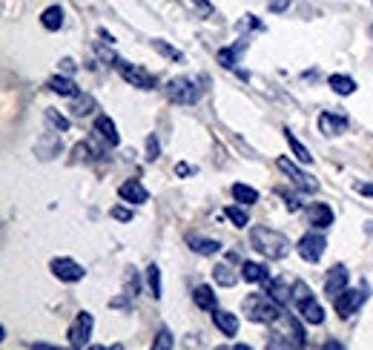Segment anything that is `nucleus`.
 Instances as JSON below:
<instances>
[{"label": "nucleus", "instance_id": "3", "mask_svg": "<svg viewBox=\"0 0 373 350\" xmlns=\"http://www.w3.org/2000/svg\"><path fill=\"white\" fill-rule=\"evenodd\" d=\"M293 304H296L299 316H301L307 325H313V328L325 325V307L313 299V293H310V288H307L304 281H296L293 284Z\"/></svg>", "mask_w": 373, "mask_h": 350}, {"label": "nucleus", "instance_id": "37", "mask_svg": "<svg viewBox=\"0 0 373 350\" xmlns=\"http://www.w3.org/2000/svg\"><path fill=\"white\" fill-rule=\"evenodd\" d=\"M287 328L293 330V336H296V342H299V347H304V328L296 322V316H287Z\"/></svg>", "mask_w": 373, "mask_h": 350}, {"label": "nucleus", "instance_id": "2", "mask_svg": "<svg viewBox=\"0 0 373 350\" xmlns=\"http://www.w3.org/2000/svg\"><path fill=\"white\" fill-rule=\"evenodd\" d=\"M241 310H244L247 319L256 322V325H276L285 316V307L278 302H273L267 293H250L241 302Z\"/></svg>", "mask_w": 373, "mask_h": 350}, {"label": "nucleus", "instance_id": "39", "mask_svg": "<svg viewBox=\"0 0 373 350\" xmlns=\"http://www.w3.org/2000/svg\"><path fill=\"white\" fill-rule=\"evenodd\" d=\"M109 215L118 218V221H133V210H130V207H112Z\"/></svg>", "mask_w": 373, "mask_h": 350}, {"label": "nucleus", "instance_id": "24", "mask_svg": "<svg viewBox=\"0 0 373 350\" xmlns=\"http://www.w3.org/2000/svg\"><path fill=\"white\" fill-rule=\"evenodd\" d=\"M147 288H149V296L158 302L164 296V284H161V267L158 264H149L147 267Z\"/></svg>", "mask_w": 373, "mask_h": 350}, {"label": "nucleus", "instance_id": "48", "mask_svg": "<svg viewBox=\"0 0 373 350\" xmlns=\"http://www.w3.org/2000/svg\"><path fill=\"white\" fill-rule=\"evenodd\" d=\"M370 32H373V29H370Z\"/></svg>", "mask_w": 373, "mask_h": 350}, {"label": "nucleus", "instance_id": "10", "mask_svg": "<svg viewBox=\"0 0 373 350\" xmlns=\"http://www.w3.org/2000/svg\"><path fill=\"white\" fill-rule=\"evenodd\" d=\"M49 270H52V276L55 278H60V281H67V284H75V281H81L83 276H86V270L75 262V259H67V256H60V259H52V264H49Z\"/></svg>", "mask_w": 373, "mask_h": 350}, {"label": "nucleus", "instance_id": "23", "mask_svg": "<svg viewBox=\"0 0 373 350\" xmlns=\"http://www.w3.org/2000/svg\"><path fill=\"white\" fill-rule=\"evenodd\" d=\"M238 278H241V273H236L230 264H215L212 267V281L222 284V288H236Z\"/></svg>", "mask_w": 373, "mask_h": 350}, {"label": "nucleus", "instance_id": "15", "mask_svg": "<svg viewBox=\"0 0 373 350\" xmlns=\"http://www.w3.org/2000/svg\"><path fill=\"white\" fill-rule=\"evenodd\" d=\"M264 284V293L273 299V302H278V304H282V307H287L290 302H293V290L287 288V281L285 278H267V281H262Z\"/></svg>", "mask_w": 373, "mask_h": 350}, {"label": "nucleus", "instance_id": "27", "mask_svg": "<svg viewBox=\"0 0 373 350\" xmlns=\"http://www.w3.org/2000/svg\"><path fill=\"white\" fill-rule=\"evenodd\" d=\"M41 23H43V29H49V32L64 29V9H60V6L43 9V12H41Z\"/></svg>", "mask_w": 373, "mask_h": 350}, {"label": "nucleus", "instance_id": "14", "mask_svg": "<svg viewBox=\"0 0 373 350\" xmlns=\"http://www.w3.org/2000/svg\"><path fill=\"white\" fill-rule=\"evenodd\" d=\"M60 149H64V144H60V135L55 130L46 133V135H41L38 144H35V155L41 158V161H52L55 155H60Z\"/></svg>", "mask_w": 373, "mask_h": 350}, {"label": "nucleus", "instance_id": "40", "mask_svg": "<svg viewBox=\"0 0 373 350\" xmlns=\"http://www.w3.org/2000/svg\"><path fill=\"white\" fill-rule=\"evenodd\" d=\"M89 152H92V149H89V144H78V147H75V158H72V161H89V158H92Z\"/></svg>", "mask_w": 373, "mask_h": 350}, {"label": "nucleus", "instance_id": "17", "mask_svg": "<svg viewBox=\"0 0 373 350\" xmlns=\"http://www.w3.org/2000/svg\"><path fill=\"white\" fill-rule=\"evenodd\" d=\"M348 130V118L345 115H333V112H322L319 115V133L325 138H333V135H341Z\"/></svg>", "mask_w": 373, "mask_h": 350}, {"label": "nucleus", "instance_id": "47", "mask_svg": "<svg viewBox=\"0 0 373 350\" xmlns=\"http://www.w3.org/2000/svg\"><path fill=\"white\" fill-rule=\"evenodd\" d=\"M98 35H101V38H104V41H107V43H112V41H115V38H112V35H109V32H107V29H98Z\"/></svg>", "mask_w": 373, "mask_h": 350}, {"label": "nucleus", "instance_id": "45", "mask_svg": "<svg viewBox=\"0 0 373 350\" xmlns=\"http://www.w3.org/2000/svg\"><path fill=\"white\" fill-rule=\"evenodd\" d=\"M60 69H64L67 75H72L78 67H75V60H72V58H64V60H60Z\"/></svg>", "mask_w": 373, "mask_h": 350}, {"label": "nucleus", "instance_id": "30", "mask_svg": "<svg viewBox=\"0 0 373 350\" xmlns=\"http://www.w3.org/2000/svg\"><path fill=\"white\" fill-rule=\"evenodd\" d=\"M285 138H287L290 152L296 155V161H299V164H310V161H313V155H310V149H307V147H304V144H301V141H299L290 130H285Z\"/></svg>", "mask_w": 373, "mask_h": 350}, {"label": "nucleus", "instance_id": "12", "mask_svg": "<svg viewBox=\"0 0 373 350\" xmlns=\"http://www.w3.org/2000/svg\"><path fill=\"white\" fill-rule=\"evenodd\" d=\"M92 130H95V135H98V138H101L107 147H118V144H121L118 126H115V121H112L107 112L95 115V123H92Z\"/></svg>", "mask_w": 373, "mask_h": 350}, {"label": "nucleus", "instance_id": "34", "mask_svg": "<svg viewBox=\"0 0 373 350\" xmlns=\"http://www.w3.org/2000/svg\"><path fill=\"white\" fill-rule=\"evenodd\" d=\"M170 347H175V339H172V333L167 328H161L152 339V350H170Z\"/></svg>", "mask_w": 373, "mask_h": 350}, {"label": "nucleus", "instance_id": "22", "mask_svg": "<svg viewBox=\"0 0 373 350\" xmlns=\"http://www.w3.org/2000/svg\"><path fill=\"white\" fill-rule=\"evenodd\" d=\"M307 215H310V224H313L316 230H327L333 224V210L327 204H313L307 210Z\"/></svg>", "mask_w": 373, "mask_h": 350}, {"label": "nucleus", "instance_id": "21", "mask_svg": "<svg viewBox=\"0 0 373 350\" xmlns=\"http://www.w3.org/2000/svg\"><path fill=\"white\" fill-rule=\"evenodd\" d=\"M241 278H244L247 284H259V281H267V278H270V270H267V264H262V262H244V264H241Z\"/></svg>", "mask_w": 373, "mask_h": 350}, {"label": "nucleus", "instance_id": "19", "mask_svg": "<svg viewBox=\"0 0 373 350\" xmlns=\"http://www.w3.org/2000/svg\"><path fill=\"white\" fill-rule=\"evenodd\" d=\"M186 244H190V250L198 253V256H215V253H222V241L204 238V236H186Z\"/></svg>", "mask_w": 373, "mask_h": 350}, {"label": "nucleus", "instance_id": "20", "mask_svg": "<svg viewBox=\"0 0 373 350\" xmlns=\"http://www.w3.org/2000/svg\"><path fill=\"white\" fill-rule=\"evenodd\" d=\"M193 302H196L198 310H207V313L219 310V299H215V293H212L210 284H198V288L193 290Z\"/></svg>", "mask_w": 373, "mask_h": 350}, {"label": "nucleus", "instance_id": "33", "mask_svg": "<svg viewBox=\"0 0 373 350\" xmlns=\"http://www.w3.org/2000/svg\"><path fill=\"white\" fill-rule=\"evenodd\" d=\"M152 49L155 52H161L164 58H170V60H178V63H184V52L181 49H175V46H170L167 41H161V38H152Z\"/></svg>", "mask_w": 373, "mask_h": 350}, {"label": "nucleus", "instance_id": "5", "mask_svg": "<svg viewBox=\"0 0 373 350\" xmlns=\"http://www.w3.org/2000/svg\"><path fill=\"white\" fill-rule=\"evenodd\" d=\"M115 72L127 81L130 86H135V89H144V92H149V89H155L158 86V81H155V75L149 72V69H144V67H138V63H130V60H115Z\"/></svg>", "mask_w": 373, "mask_h": 350}, {"label": "nucleus", "instance_id": "35", "mask_svg": "<svg viewBox=\"0 0 373 350\" xmlns=\"http://www.w3.org/2000/svg\"><path fill=\"white\" fill-rule=\"evenodd\" d=\"M276 193L285 198V204H287V210H290V213H299V210H301V198H299V196H290L287 189H276Z\"/></svg>", "mask_w": 373, "mask_h": 350}, {"label": "nucleus", "instance_id": "6", "mask_svg": "<svg viewBox=\"0 0 373 350\" xmlns=\"http://www.w3.org/2000/svg\"><path fill=\"white\" fill-rule=\"evenodd\" d=\"M365 302H367V284L365 288H345L339 296H333V307L339 319H353Z\"/></svg>", "mask_w": 373, "mask_h": 350}, {"label": "nucleus", "instance_id": "18", "mask_svg": "<svg viewBox=\"0 0 373 350\" xmlns=\"http://www.w3.org/2000/svg\"><path fill=\"white\" fill-rule=\"evenodd\" d=\"M46 86H49V92L60 95V98H78V95H81V86L72 78H67V75H52Z\"/></svg>", "mask_w": 373, "mask_h": 350}, {"label": "nucleus", "instance_id": "25", "mask_svg": "<svg viewBox=\"0 0 373 350\" xmlns=\"http://www.w3.org/2000/svg\"><path fill=\"white\" fill-rule=\"evenodd\" d=\"M241 46H247V41H244V43H238V46H233V49H219V60H222V67H224V69H230V72H236L238 78H244V81H247L250 75L241 72V69L236 67V55H238V49H241Z\"/></svg>", "mask_w": 373, "mask_h": 350}, {"label": "nucleus", "instance_id": "11", "mask_svg": "<svg viewBox=\"0 0 373 350\" xmlns=\"http://www.w3.org/2000/svg\"><path fill=\"white\" fill-rule=\"evenodd\" d=\"M348 281H351V270L345 267V264H336V267H330L327 270V276H325V293L333 299V296H339L341 290L348 288Z\"/></svg>", "mask_w": 373, "mask_h": 350}, {"label": "nucleus", "instance_id": "42", "mask_svg": "<svg viewBox=\"0 0 373 350\" xmlns=\"http://www.w3.org/2000/svg\"><path fill=\"white\" fill-rule=\"evenodd\" d=\"M193 173H196V167H193V164H184V161H181V164H175V175H178V178H186V175H193Z\"/></svg>", "mask_w": 373, "mask_h": 350}, {"label": "nucleus", "instance_id": "29", "mask_svg": "<svg viewBox=\"0 0 373 350\" xmlns=\"http://www.w3.org/2000/svg\"><path fill=\"white\" fill-rule=\"evenodd\" d=\"M233 198L244 207H250L259 201V189H253L250 184H233Z\"/></svg>", "mask_w": 373, "mask_h": 350}, {"label": "nucleus", "instance_id": "32", "mask_svg": "<svg viewBox=\"0 0 373 350\" xmlns=\"http://www.w3.org/2000/svg\"><path fill=\"white\" fill-rule=\"evenodd\" d=\"M224 218H230L236 227H247V224H250V215H247L244 204H233V207H224Z\"/></svg>", "mask_w": 373, "mask_h": 350}, {"label": "nucleus", "instance_id": "43", "mask_svg": "<svg viewBox=\"0 0 373 350\" xmlns=\"http://www.w3.org/2000/svg\"><path fill=\"white\" fill-rule=\"evenodd\" d=\"M109 307H123V310H130V307H133L130 293H127V296H121V299H112V302H109Z\"/></svg>", "mask_w": 373, "mask_h": 350}, {"label": "nucleus", "instance_id": "1", "mask_svg": "<svg viewBox=\"0 0 373 350\" xmlns=\"http://www.w3.org/2000/svg\"><path fill=\"white\" fill-rule=\"evenodd\" d=\"M250 247L273 262H282L290 256V238L282 236L278 230H270V227H253L250 230Z\"/></svg>", "mask_w": 373, "mask_h": 350}, {"label": "nucleus", "instance_id": "16", "mask_svg": "<svg viewBox=\"0 0 373 350\" xmlns=\"http://www.w3.org/2000/svg\"><path fill=\"white\" fill-rule=\"evenodd\" d=\"M212 325L219 328L222 336H227V339H236L238 336V328H241L238 316L230 313V310H212Z\"/></svg>", "mask_w": 373, "mask_h": 350}, {"label": "nucleus", "instance_id": "4", "mask_svg": "<svg viewBox=\"0 0 373 350\" xmlns=\"http://www.w3.org/2000/svg\"><path fill=\"white\" fill-rule=\"evenodd\" d=\"M164 89L170 95V101L181 104V107H193L201 101V89H198L196 78H172V81H167Z\"/></svg>", "mask_w": 373, "mask_h": 350}, {"label": "nucleus", "instance_id": "8", "mask_svg": "<svg viewBox=\"0 0 373 350\" xmlns=\"http://www.w3.org/2000/svg\"><path fill=\"white\" fill-rule=\"evenodd\" d=\"M276 167L282 170V173H285V175H287V178H290L299 189H301V193H316V189H319V184H316L313 178H310V175H307V173H304V170L293 161V158H285V155H282V158L276 161Z\"/></svg>", "mask_w": 373, "mask_h": 350}, {"label": "nucleus", "instance_id": "26", "mask_svg": "<svg viewBox=\"0 0 373 350\" xmlns=\"http://www.w3.org/2000/svg\"><path fill=\"white\" fill-rule=\"evenodd\" d=\"M43 118H46V123L52 126V130H55V133H60V135L72 130V121H69V115L57 112V109H46V112H43Z\"/></svg>", "mask_w": 373, "mask_h": 350}, {"label": "nucleus", "instance_id": "38", "mask_svg": "<svg viewBox=\"0 0 373 350\" xmlns=\"http://www.w3.org/2000/svg\"><path fill=\"white\" fill-rule=\"evenodd\" d=\"M158 155H161V144H158V138H155V135H149L147 138V158H149V161H155Z\"/></svg>", "mask_w": 373, "mask_h": 350}, {"label": "nucleus", "instance_id": "7", "mask_svg": "<svg viewBox=\"0 0 373 350\" xmlns=\"http://www.w3.org/2000/svg\"><path fill=\"white\" fill-rule=\"evenodd\" d=\"M325 247H327V241H325V236L322 233H304L301 238H299V244H296V250H299V256L307 262V264H319L322 262V256H325Z\"/></svg>", "mask_w": 373, "mask_h": 350}, {"label": "nucleus", "instance_id": "28", "mask_svg": "<svg viewBox=\"0 0 373 350\" xmlns=\"http://www.w3.org/2000/svg\"><path fill=\"white\" fill-rule=\"evenodd\" d=\"M327 83H330V89H333L336 95H353V92H356V86H359L351 75H330V78H327Z\"/></svg>", "mask_w": 373, "mask_h": 350}, {"label": "nucleus", "instance_id": "46", "mask_svg": "<svg viewBox=\"0 0 373 350\" xmlns=\"http://www.w3.org/2000/svg\"><path fill=\"white\" fill-rule=\"evenodd\" d=\"M290 6V0H273L270 4V12H285Z\"/></svg>", "mask_w": 373, "mask_h": 350}, {"label": "nucleus", "instance_id": "36", "mask_svg": "<svg viewBox=\"0 0 373 350\" xmlns=\"http://www.w3.org/2000/svg\"><path fill=\"white\" fill-rule=\"evenodd\" d=\"M267 347H299V344L290 342V339H285V336H278V333H270L267 336Z\"/></svg>", "mask_w": 373, "mask_h": 350}, {"label": "nucleus", "instance_id": "41", "mask_svg": "<svg viewBox=\"0 0 373 350\" xmlns=\"http://www.w3.org/2000/svg\"><path fill=\"white\" fill-rule=\"evenodd\" d=\"M186 4H193L201 15H212V4H210V0H186Z\"/></svg>", "mask_w": 373, "mask_h": 350}, {"label": "nucleus", "instance_id": "44", "mask_svg": "<svg viewBox=\"0 0 373 350\" xmlns=\"http://www.w3.org/2000/svg\"><path fill=\"white\" fill-rule=\"evenodd\" d=\"M353 189H356L359 196H367V198H373V184H356Z\"/></svg>", "mask_w": 373, "mask_h": 350}, {"label": "nucleus", "instance_id": "31", "mask_svg": "<svg viewBox=\"0 0 373 350\" xmlns=\"http://www.w3.org/2000/svg\"><path fill=\"white\" fill-rule=\"evenodd\" d=\"M98 109V104H95V98H92L89 92H81L78 98H75V107H72V112L78 115V118H86V115H92Z\"/></svg>", "mask_w": 373, "mask_h": 350}, {"label": "nucleus", "instance_id": "9", "mask_svg": "<svg viewBox=\"0 0 373 350\" xmlns=\"http://www.w3.org/2000/svg\"><path fill=\"white\" fill-rule=\"evenodd\" d=\"M92 330H95V316L86 313V310H81L78 319H75L72 328H69V333H67V339H69L72 347H86L89 339H92Z\"/></svg>", "mask_w": 373, "mask_h": 350}, {"label": "nucleus", "instance_id": "13", "mask_svg": "<svg viewBox=\"0 0 373 350\" xmlns=\"http://www.w3.org/2000/svg\"><path fill=\"white\" fill-rule=\"evenodd\" d=\"M118 196H121V201H127V204H147L149 201V189L138 178H130V181H123L118 187Z\"/></svg>", "mask_w": 373, "mask_h": 350}]
</instances>
